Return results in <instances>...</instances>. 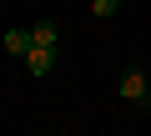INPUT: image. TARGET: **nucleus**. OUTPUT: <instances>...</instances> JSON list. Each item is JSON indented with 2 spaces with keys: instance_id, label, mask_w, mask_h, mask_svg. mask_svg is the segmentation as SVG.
I'll list each match as a JSON object with an SVG mask.
<instances>
[{
  "instance_id": "f257e3e1",
  "label": "nucleus",
  "mask_w": 151,
  "mask_h": 136,
  "mask_svg": "<svg viewBox=\"0 0 151 136\" xmlns=\"http://www.w3.org/2000/svg\"><path fill=\"white\" fill-rule=\"evenodd\" d=\"M25 65H30V76H45L50 65H55V45H35V40H30V50H25Z\"/></svg>"
},
{
  "instance_id": "f03ea898",
  "label": "nucleus",
  "mask_w": 151,
  "mask_h": 136,
  "mask_svg": "<svg viewBox=\"0 0 151 136\" xmlns=\"http://www.w3.org/2000/svg\"><path fill=\"white\" fill-rule=\"evenodd\" d=\"M146 96H151L146 76H141V71H126V76H121V101H146Z\"/></svg>"
},
{
  "instance_id": "7ed1b4c3",
  "label": "nucleus",
  "mask_w": 151,
  "mask_h": 136,
  "mask_svg": "<svg viewBox=\"0 0 151 136\" xmlns=\"http://www.w3.org/2000/svg\"><path fill=\"white\" fill-rule=\"evenodd\" d=\"M30 40H35L30 30H5V55H25V50H30Z\"/></svg>"
},
{
  "instance_id": "20e7f679",
  "label": "nucleus",
  "mask_w": 151,
  "mask_h": 136,
  "mask_svg": "<svg viewBox=\"0 0 151 136\" xmlns=\"http://www.w3.org/2000/svg\"><path fill=\"white\" fill-rule=\"evenodd\" d=\"M116 10H121V0H91V15L96 20H111Z\"/></svg>"
},
{
  "instance_id": "39448f33",
  "label": "nucleus",
  "mask_w": 151,
  "mask_h": 136,
  "mask_svg": "<svg viewBox=\"0 0 151 136\" xmlns=\"http://www.w3.org/2000/svg\"><path fill=\"white\" fill-rule=\"evenodd\" d=\"M30 35H35V45H55V40H60V35H55V25H50V20H40V25H35V30H30Z\"/></svg>"
}]
</instances>
